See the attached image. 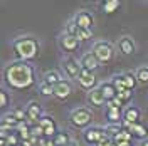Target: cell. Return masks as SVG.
Returning a JSON list of instances; mask_svg holds the SVG:
<instances>
[{"label":"cell","mask_w":148,"mask_h":146,"mask_svg":"<svg viewBox=\"0 0 148 146\" xmlns=\"http://www.w3.org/2000/svg\"><path fill=\"white\" fill-rule=\"evenodd\" d=\"M3 81L12 89H29L36 84V69L29 61L10 62L3 69Z\"/></svg>","instance_id":"obj_1"},{"label":"cell","mask_w":148,"mask_h":146,"mask_svg":"<svg viewBox=\"0 0 148 146\" xmlns=\"http://www.w3.org/2000/svg\"><path fill=\"white\" fill-rule=\"evenodd\" d=\"M12 49L15 55L18 57V61H32L37 54H39V42H37L34 37L30 35H20L15 37L12 40Z\"/></svg>","instance_id":"obj_2"},{"label":"cell","mask_w":148,"mask_h":146,"mask_svg":"<svg viewBox=\"0 0 148 146\" xmlns=\"http://www.w3.org/2000/svg\"><path fill=\"white\" fill-rule=\"evenodd\" d=\"M69 123L77 129H88L92 123V113L88 108H76L69 113Z\"/></svg>","instance_id":"obj_3"},{"label":"cell","mask_w":148,"mask_h":146,"mask_svg":"<svg viewBox=\"0 0 148 146\" xmlns=\"http://www.w3.org/2000/svg\"><path fill=\"white\" fill-rule=\"evenodd\" d=\"M91 52L98 57V61L101 64H110L114 59V47L108 40H96Z\"/></svg>","instance_id":"obj_4"},{"label":"cell","mask_w":148,"mask_h":146,"mask_svg":"<svg viewBox=\"0 0 148 146\" xmlns=\"http://www.w3.org/2000/svg\"><path fill=\"white\" fill-rule=\"evenodd\" d=\"M61 65H62V71H64L66 77L67 79H74V81H77V77H79V74L83 71V67L79 64V61H76L73 55H66L64 59L61 61Z\"/></svg>","instance_id":"obj_5"},{"label":"cell","mask_w":148,"mask_h":146,"mask_svg":"<svg viewBox=\"0 0 148 146\" xmlns=\"http://www.w3.org/2000/svg\"><path fill=\"white\" fill-rule=\"evenodd\" d=\"M83 138L88 145H99L103 139H106L110 136H108L106 129L101 128V126H89L88 129H84Z\"/></svg>","instance_id":"obj_6"},{"label":"cell","mask_w":148,"mask_h":146,"mask_svg":"<svg viewBox=\"0 0 148 146\" xmlns=\"http://www.w3.org/2000/svg\"><path fill=\"white\" fill-rule=\"evenodd\" d=\"M77 84L88 92L99 86V84H98V79H96V74L92 72V71H88V69H83V71H81L79 77H77Z\"/></svg>","instance_id":"obj_7"},{"label":"cell","mask_w":148,"mask_h":146,"mask_svg":"<svg viewBox=\"0 0 148 146\" xmlns=\"http://www.w3.org/2000/svg\"><path fill=\"white\" fill-rule=\"evenodd\" d=\"M79 39L76 35H71V34H66V32H62L61 35H59V47L64 50V52H67V54H73L74 50H77L79 49Z\"/></svg>","instance_id":"obj_8"},{"label":"cell","mask_w":148,"mask_h":146,"mask_svg":"<svg viewBox=\"0 0 148 146\" xmlns=\"http://www.w3.org/2000/svg\"><path fill=\"white\" fill-rule=\"evenodd\" d=\"M37 124L44 129V138H54V134L59 131L57 129V123L54 121V118L52 116H47V114H44L42 118L39 119Z\"/></svg>","instance_id":"obj_9"},{"label":"cell","mask_w":148,"mask_h":146,"mask_svg":"<svg viewBox=\"0 0 148 146\" xmlns=\"http://www.w3.org/2000/svg\"><path fill=\"white\" fill-rule=\"evenodd\" d=\"M73 94V84L69 79H62L59 84L54 86V98L59 101H64L67 99L69 96Z\"/></svg>","instance_id":"obj_10"},{"label":"cell","mask_w":148,"mask_h":146,"mask_svg":"<svg viewBox=\"0 0 148 146\" xmlns=\"http://www.w3.org/2000/svg\"><path fill=\"white\" fill-rule=\"evenodd\" d=\"M25 114H27V121L36 124V123H39V119L44 116V111H42V106L37 101H30L25 106Z\"/></svg>","instance_id":"obj_11"},{"label":"cell","mask_w":148,"mask_h":146,"mask_svg":"<svg viewBox=\"0 0 148 146\" xmlns=\"http://www.w3.org/2000/svg\"><path fill=\"white\" fill-rule=\"evenodd\" d=\"M73 20H74V24L81 29H92V25H94V15L91 12H88V10L77 12Z\"/></svg>","instance_id":"obj_12"},{"label":"cell","mask_w":148,"mask_h":146,"mask_svg":"<svg viewBox=\"0 0 148 146\" xmlns=\"http://www.w3.org/2000/svg\"><path fill=\"white\" fill-rule=\"evenodd\" d=\"M118 49L123 55H131L136 52V44H135V39H131L130 35H123L118 40Z\"/></svg>","instance_id":"obj_13"},{"label":"cell","mask_w":148,"mask_h":146,"mask_svg":"<svg viewBox=\"0 0 148 146\" xmlns=\"http://www.w3.org/2000/svg\"><path fill=\"white\" fill-rule=\"evenodd\" d=\"M79 64H81V67L83 69H88V71H96L99 65H101V62L98 61V57L92 54V52H84L83 55H81V59H79Z\"/></svg>","instance_id":"obj_14"},{"label":"cell","mask_w":148,"mask_h":146,"mask_svg":"<svg viewBox=\"0 0 148 146\" xmlns=\"http://www.w3.org/2000/svg\"><path fill=\"white\" fill-rule=\"evenodd\" d=\"M123 128H126L133 134V138H138V139H147L148 138V128L141 123H135V124H128L123 121Z\"/></svg>","instance_id":"obj_15"},{"label":"cell","mask_w":148,"mask_h":146,"mask_svg":"<svg viewBox=\"0 0 148 146\" xmlns=\"http://www.w3.org/2000/svg\"><path fill=\"white\" fill-rule=\"evenodd\" d=\"M20 123H22V121H18L12 111H10V113H5V114L2 116V131H15Z\"/></svg>","instance_id":"obj_16"},{"label":"cell","mask_w":148,"mask_h":146,"mask_svg":"<svg viewBox=\"0 0 148 146\" xmlns=\"http://www.w3.org/2000/svg\"><path fill=\"white\" fill-rule=\"evenodd\" d=\"M88 101L91 102L92 106H96V108H101V106H106V98H104V94H103L101 87L98 86V87H94L92 91L88 92Z\"/></svg>","instance_id":"obj_17"},{"label":"cell","mask_w":148,"mask_h":146,"mask_svg":"<svg viewBox=\"0 0 148 146\" xmlns=\"http://www.w3.org/2000/svg\"><path fill=\"white\" fill-rule=\"evenodd\" d=\"M140 118H141V111L136 106H128L126 109L123 111V121L128 123V124L140 123Z\"/></svg>","instance_id":"obj_18"},{"label":"cell","mask_w":148,"mask_h":146,"mask_svg":"<svg viewBox=\"0 0 148 146\" xmlns=\"http://www.w3.org/2000/svg\"><path fill=\"white\" fill-rule=\"evenodd\" d=\"M99 87H101L103 94H104V98H106V102L118 96V91H116V87L113 86V82H111V81L110 82H101V84H99Z\"/></svg>","instance_id":"obj_19"},{"label":"cell","mask_w":148,"mask_h":146,"mask_svg":"<svg viewBox=\"0 0 148 146\" xmlns=\"http://www.w3.org/2000/svg\"><path fill=\"white\" fill-rule=\"evenodd\" d=\"M106 119H108V123H121L123 111L120 108H106Z\"/></svg>","instance_id":"obj_20"},{"label":"cell","mask_w":148,"mask_h":146,"mask_svg":"<svg viewBox=\"0 0 148 146\" xmlns=\"http://www.w3.org/2000/svg\"><path fill=\"white\" fill-rule=\"evenodd\" d=\"M52 141H54L56 146H69L73 143L71 136H69L67 133H64V131H57L54 134V138H52Z\"/></svg>","instance_id":"obj_21"},{"label":"cell","mask_w":148,"mask_h":146,"mask_svg":"<svg viewBox=\"0 0 148 146\" xmlns=\"http://www.w3.org/2000/svg\"><path fill=\"white\" fill-rule=\"evenodd\" d=\"M42 81L47 82V84H51L52 87H54L56 84H59V82L62 81V76L57 72V71H47L44 74V77H42Z\"/></svg>","instance_id":"obj_22"},{"label":"cell","mask_w":148,"mask_h":146,"mask_svg":"<svg viewBox=\"0 0 148 146\" xmlns=\"http://www.w3.org/2000/svg\"><path fill=\"white\" fill-rule=\"evenodd\" d=\"M123 79H125V87L130 89V91H133L136 87V84H138V79H136V74L135 72H125L123 74Z\"/></svg>","instance_id":"obj_23"},{"label":"cell","mask_w":148,"mask_h":146,"mask_svg":"<svg viewBox=\"0 0 148 146\" xmlns=\"http://www.w3.org/2000/svg\"><path fill=\"white\" fill-rule=\"evenodd\" d=\"M121 7V0H111V2H106V3H103V10H104V14H114V12H118V9Z\"/></svg>","instance_id":"obj_24"},{"label":"cell","mask_w":148,"mask_h":146,"mask_svg":"<svg viewBox=\"0 0 148 146\" xmlns=\"http://www.w3.org/2000/svg\"><path fill=\"white\" fill-rule=\"evenodd\" d=\"M76 37L79 39V42H83V40H89V39H92V29L77 27V30H76Z\"/></svg>","instance_id":"obj_25"},{"label":"cell","mask_w":148,"mask_h":146,"mask_svg":"<svg viewBox=\"0 0 148 146\" xmlns=\"http://www.w3.org/2000/svg\"><path fill=\"white\" fill-rule=\"evenodd\" d=\"M135 74H136L138 82L148 84V65H141V67H138V69L135 71Z\"/></svg>","instance_id":"obj_26"},{"label":"cell","mask_w":148,"mask_h":146,"mask_svg":"<svg viewBox=\"0 0 148 146\" xmlns=\"http://www.w3.org/2000/svg\"><path fill=\"white\" fill-rule=\"evenodd\" d=\"M37 87H39V92H40L42 96H54V87H52L51 84H47V82L40 81Z\"/></svg>","instance_id":"obj_27"},{"label":"cell","mask_w":148,"mask_h":146,"mask_svg":"<svg viewBox=\"0 0 148 146\" xmlns=\"http://www.w3.org/2000/svg\"><path fill=\"white\" fill-rule=\"evenodd\" d=\"M113 86L116 87V91L118 92H121V91H125L126 87H125V79H123V74H120V76H114L113 77Z\"/></svg>","instance_id":"obj_28"},{"label":"cell","mask_w":148,"mask_h":146,"mask_svg":"<svg viewBox=\"0 0 148 146\" xmlns=\"http://www.w3.org/2000/svg\"><path fill=\"white\" fill-rule=\"evenodd\" d=\"M9 102H10L9 92L5 91V89H2V91H0V108H5V106H9Z\"/></svg>","instance_id":"obj_29"},{"label":"cell","mask_w":148,"mask_h":146,"mask_svg":"<svg viewBox=\"0 0 148 146\" xmlns=\"http://www.w3.org/2000/svg\"><path fill=\"white\" fill-rule=\"evenodd\" d=\"M123 106H125V102H123V101H121L118 96H116V98H113L111 101H108V102H106V108H120V109H121Z\"/></svg>","instance_id":"obj_30"},{"label":"cell","mask_w":148,"mask_h":146,"mask_svg":"<svg viewBox=\"0 0 148 146\" xmlns=\"http://www.w3.org/2000/svg\"><path fill=\"white\" fill-rule=\"evenodd\" d=\"M131 96H133V91H130V89H125V91H121V92H118V98H120L125 104L128 102L130 99H131Z\"/></svg>","instance_id":"obj_31"},{"label":"cell","mask_w":148,"mask_h":146,"mask_svg":"<svg viewBox=\"0 0 148 146\" xmlns=\"http://www.w3.org/2000/svg\"><path fill=\"white\" fill-rule=\"evenodd\" d=\"M76 30H77V25L74 24V20H69V22L66 24L64 32L66 34H71V35H76Z\"/></svg>","instance_id":"obj_32"},{"label":"cell","mask_w":148,"mask_h":146,"mask_svg":"<svg viewBox=\"0 0 148 146\" xmlns=\"http://www.w3.org/2000/svg\"><path fill=\"white\" fill-rule=\"evenodd\" d=\"M12 113L15 114V118L18 121H25L27 119V114H25V109H12Z\"/></svg>","instance_id":"obj_33"},{"label":"cell","mask_w":148,"mask_h":146,"mask_svg":"<svg viewBox=\"0 0 148 146\" xmlns=\"http://www.w3.org/2000/svg\"><path fill=\"white\" fill-rule=\"evenodd\" d=\"M114 143H113V139L111 138H106V139H103L99 145H96V146H113Z\"/></svg>","instance_id":"obj_34"},{"label":"cell","mask_w":148,"mask_h":146,"mask_svg":"<svg viewBox=\"0 0 148 146\" xmlns=\"http://www.w3.org/2000/svg\"><path fill=\"white\" fill-rule=\"evenodd\" d=\"M114 145H116V143H114ZM116 146H131V143H130V141H123V143H118Z\"/></svg>","instance_id":"obj_35"},{"label":"cell","mask_w":148,"mask_h":146,"mask_svg":"<svg viewBox=\"0 0 148 146\" xmlns=\"http://www.w3.org/2000/svg\"><path fill=\"white\" fill-rule=\"evenodd\" d=\"M141 146H148V138H147V139H143V143H141Z\"/></svg>","instance_id":"obj_36"},{"label":"cell","mask_w":148,"mask_h":146,"mask_svg":"<svg viewBox=\"0 0 148 146\" xmlns=\"http://www.w3.org/2000/svg\"><path fill=\"white\" fill-rule=\"evenodd\" d=\"M69 146H77V145H76V143H74V141H73V143H71V145H69Z\"/></svg>","instance_id":"obj_37"},{"label":"cell","mask_w":148,"mask_h":146,"mask_svg":"<svg viewBox=\"0 0 148 146\" xmlns=\"http://www.w3.org/2000/svg\"><path fill=\"white\" fill-rule=\"evenodd\" d=\"M103 3H106V2H111V0H101Z\"/></svg>","instance_id":"obj_38"},{"label":"cell","mask_w":148,"mask_h":146,"mask_svg":"<svg viewBox=\"0 0 148 146\" xmlns=\"http://www.w3.org/2000/svg\"><path fill=\"white\" fill-rule=\"evenodd\" d=\"M18 146H22V145H18Z\"/></svg>","instance_id":"obj_39"},{"label":"cell","mask_w":148,"mask_h":146,"mask_svg":"<svg viewBox=\"0 0 148 146\" xmlns=\"http://www.w3.org/2000/svg\"><path fill=\"white\" fill-rule=\"evenodd\" d=\"M37 146H39V145H37Z\"/></svg>","instance_id":"obj_40"},{"label":"cell","mask_w":148,"mask_h":146,"mask_svg":"<svg viewBox=\"0 0 148 146\" xmlns=\"http://www.w3.org/2000/svg\"><path fill=\"white\" fill-rule=\"evenodd\" d=\"M147 2H148V0H147Z\"/></svg>","instance_id":"obj_41"}]
</instances>
